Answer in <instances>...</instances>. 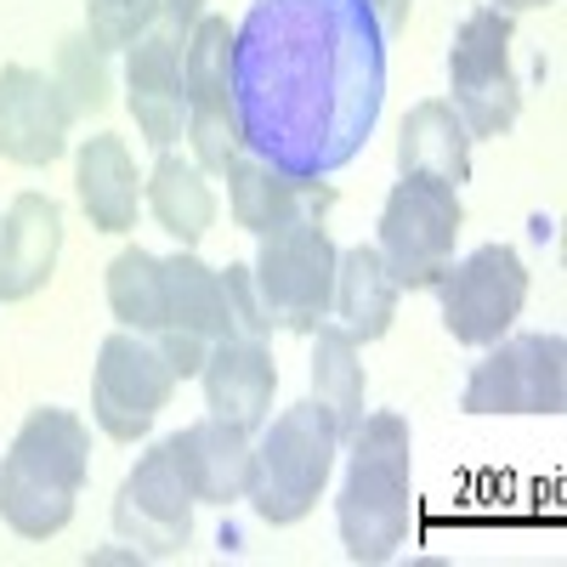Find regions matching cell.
<instances>
[{"label":"cell","mask_w":567,"mask_h":567,"mask_svg":"<svg viewBox=\"0 0 567 567\" xmlns=\"http://www.w3.org/2000/svg\"><path fill=\"white\" fill-rule=\"evenodd\" d=\"M205 409L239 432H261L267 425V409H272V392H278V363L267 352V341H250V336H227L210 347L205 369Z\"/></svg>","instance_id":"cell-17"},{"label":"cell","mask_w":567,"mask_h":567,"mask_svg":"<svg viewBox=\"0 0 567 567\" xmlns=\"http://www.w3.org/2000/svg\"><path fill=\"white\" fill-rule=\"evenodd\" d=\"M347 443L352 454H347V483L336 499V528L358 567H381L414 534V477H409L414 437L403 414L381 409V414H363Z\"/></svg>","instance_id":"cell-2"},{"label":"cell","mask_w":567,"mask_h":567,"mask_svg":"<svg viewBox=\"0 0 567 567\" xmlns=\"http://www.w3.org/2000/svg\"><path fill=\"white\" fill-rule=\"evenodd\" d=\"M227 336H233V312H227L221 272L205 267L194 250L165 256V329L154 336V347L165 352L171 374L176 381H194L210 347Z\"/></svg>","instance_id":"cell-13"},{"label":"cell","mask_w":567,"mask_h":567,"mask_svg":"<svg viewBox=\"0 0 567 567\" xmlns=\"http://www.w3.org/2000/svg\"><path fill=\"white\" fill-rule=\"evenodd\" d=\"M194 488H187L171 443H154L131 465V477L114 494V534L148 561L182 556L194 539Z\"/></svg>","instance_id":"cell-12"},{"label":"cell","mask_w":567,"mask_h":567,"mask_svg":"<svg viewBox=\"0 0 567 567\" xmlns=\"http://www.w3.org/2000/svg\"><path fill=\"white\" fill-rule=\"evenodd\" d=\"M363 7L374 12V23H381V34L392 40V34H403V29H409V7H414V0H363Z\"/></svg>","instance_id":"cell-29"},{"label":"cell","mask_w":567,"mask_h":567,"mask_svg":"<svg viewBox=\"0 0 567 567\" xmlns=\"http://www.w3.org/2000/svg\"><path fill=\"white\" fill-rule=\"evenodd\" d=\"M494 7L516 18V12H534V7H550V0H494Z\"/></svg>","instance_id":"cell-31"},{"label":"cell","mask_w":567,"mask_h":567,"mask_svg":"<svg viewBox=\"0 0 567 567\" xmlns=\"http://www.w3.org/2000/svg\"><path fill=\"white\" fill-rule=\"evenodd\" d=\"M465 414H561L567 409V341L556 336H499L483 363H471Z\"/></svg>","instance_id":"cell-9"},{"label":"cell","mask_w":567,"mask_h":567,"mask_svg":"<svg viewBox=\"0 0 567 567\" xmlns=\"http://www.w3.org/2000/svg\"><path fill=\"white\" fill-rule=\"evenodd\" d=\"M398 278L386 272L381 250L374 245H352L341 250L336 261V301H329V312L341 318V329L352 341H381L392 318H398Z\"/></svg>","instance_id":"cell-22"},{"label":"cell","mask_w":567,"mask_h":567,"mask_svg":"<svg viewBox=\"0 0 567 567\" xmlns=\"http://www.w3.org/2000/svg\"><path fill=\"white\" fill-rule=\"evenodd\" d=\"M221 290H227V312H233V336H250V341H267L272 336V323L261 312V296H256V278L245 261H233L221 272Z\"/></svg>","instance_id":"cell-28"},{"label":"cell","mask_w":567,"mask_h":567,"mask_svg":"<svg viewBox=\"0 0 567 567\" xmlns=\"http://www.w3.org/2000/svg\"><path fill=\"white\" fill-rule=\"evenodd\" d=\"M187 488H194L199 505H239L250 494V465H256V443L250 432H239V425H227L216 414L182 425L176 437H165Z\"/></svg>","instance_id":"cell-18"},{"label":"cell","mask_w":567,"mask_h":567,"mask_svg":"<svg viewBox=\"0 0 567 567\" xmlns=\"http://www.w3.org/2000/svg\"><path fill=\"white\" fill-rule=\"evenodd\" d=\"M159 18H165V23H176V29L187 34V29H194V23L205 18V0H159Z\"/></svg>","instance_id":"cell-30"},{"label":"cell","mask_w":567,"mask_h":567,"mask_svg":"<svg viewBox=\"0 0 567 567\" xmlns=\"http://www.w3.org/2000/svg\"><path fill=\"white\" fill-rule=\"evenodd\" d=\"M154 18H159V0H85V34L103 52H125L136 34H148Z\"/></svg>","instance_id":"cell-27"},{"label":"cell","mask_w":567,"mask_h":567,"mask_svg":"<svg viewBox=\"0 0 567 567\" xmlns=\"http://www.w3.org/2000/svg\"><path fill=\"white\" fill-rule=\"evenodd\" d=\"M336 261L341 250L329 239L323 216H290L284 227L261 233L250 278L267 323L284 329V336H312L329 318V301H336Z\"/></svg>","instance_id":"cell-5"},{"label":"cell","mask_w":567,"mask_h":567,"mask_svg":"<svg viewBox=\"0 0 567 567\" xmlns=\"http://www.w3.org/2000/svg\"><path fill=\"white\" fill-rule=\"evenodd\" d=\"M398 176H437L449 187L471 182V131L443 97L409 109L398 131Z\"/></svg>","instance_id":"cell-21"},{"label":"cell","mask_w":567,"mask_h":567,"mask_svg":"<svg viewBox=\"0 0 567 567\" xmlns=\"http://www.w3.org/2000/svg\"><path fill=\"white\" fill-rule=\"evenodd\" d=\"M58 250H63V205L29 187L0 216V301L40 296L58 272Z\"/></svg>","instance_id":"cell-16"},{"label":"cell","mask_w":567,"mask_h":567,"mask_svg":"<svg viewBox=\"0 0 567 567\" xmlns=\"http://www.w3.org/2000/svg\"><path fill=\"white\" fill-rule=\"evenodd\" d=\"M511 34H516V18L499 12V7H477L454 45H449V109L465 120L471 142L477 136H505L523 114V91H516V74H511Z\"/></svg>","instance_id":"cell-7"},{"label":"cell","mask_w":567,"mask_h":567,"mask_svg":"<svg viewBox=\"0 0 567 567\" xmlns=\"http://www.w3.org/2000/svg\"><path fill=\"white\" fill-rule=\"evenodd\" d=\"M74 194H80V210L91 216L97 233H131L136 227V210H142V176H136V159L125 148V136H85L80 154H74Z\"/></svg>","instance_id":"cell-20"},{"label":"cell","mask_w":567,"mask_h":567,"mask_svg":"<svg viewBox=\"0 0 567 567\" xmlns=\"http://www.w3.org/2000/svg\"><path fill=\"white\" fill-rule=\"evenodd\" d=\"M336 454H341V432H336V420H329V409L318 398H301L261 432L245 499L256 505L261 523L290 528L323 499Z\"/></svg>","instance_id":"cell-4"},{"label":"cell","mask_w":567,"mask_h":567,"mask_svg":"<svg viewBox=\"0 0 567 567\" xmlns=\"http://www.w3.org/2000/svg\"><path fill=\"white\" fill-rule=\"evenodd\" d=\"M109 307L120 318V329H136V336H159L165 329V256L154 250H120L109 261Z\"/></svg>","instance_id":"cell-25"},{"label":"cell","mask_w":567,"mask_h":567,"mask_svg":"<svg viewBox=\"0 0 567 567\" xmlns=\"http://www.w3.org/2000/svg\"><path fill=\"white\" fill-rule=\"evenodd\" d=\"M142 199H148L154 221L171 233L182 250H194L210 233V221H216V194H210L205 171L194 159H176V154H159L148 187H142Z\"/></svg>","instance_id":"cell-23"},{"label":"cell","mask_w":567,"mask_h":567,"mask_svg":"<svg viewBox=\"0 0 567 567\" xmlns=\"http://www.w3.org/2000/svg\"><path fill=\"white\" fill-rule=\"evenodd\" d=\"M182 97H187V148L205 176H221L233 165L239 142V103H233V23L205 12L187 29L182 45Z\"/></svg>","instance_id":"cell-8"},{"label":"cell","mask_w":567,"mask_h":567,"mask_svg":"<svg viewBox=\"0 0 567 567\" xmlns=\"http://www.w3.org/2000/svg\"><path fill=\"white\" fill-rule=\"evenodd\" d=\"M58 91H63V103L74 120H91V114H103L109 97H114V69H109V52L97 40H91L85 29L80 34H63L58 40Z\"/></svg>","instance_id":"cell-26"},{"label":"cell","mask_w":567,"mask_h":567,"mask_svg":"<svg viewBox=\"0 0 567 567\" xmlns=\"http://www.w3.org/2000/svg\"><path fill=\"white\" fill-rule=\"evenodd\" d=\"M69 125L74 114L63 103L58 80H45L29 63L0 69V159L29 165V171L52 165L69 148Z\"/></svg>","instance_id":"cell-15"},{"label":"cell","mask_w":567,"mask_h":567,"mask_svg":"<svg viewBox=\"0 0 567 567\" xmlns=\"http://www.w3.org/2000/svg\"><path fill=\"white\" fill-rule=\"evenodd\" d=\"M460 227H465L460 187L437 176H398V187L381 205V239H374L398 290H432L437 272L454 261Z\"/></svg>","instance_id":"cell-6"},{"label":"cell","mask_w":567,"mask_h":567,"mask_svg":"<svg viewBox=\"0 0 567 567\" xmlns=\"http://www.w3.org/2000/svg\"><path fill=\"white\" fill-rule=\"evenodd\" d=\"M432 290L443 301V329L460 347H494L528 301V267L511 245H483L465 261H449Z\"/></svg>","instance_id":"cell-10"},{"label":"cell","mask_w":567,"mask_h":567,"mask_svg":"<svg viewBox=\"0 0 567 567\" xmlns=\"http://www.w3.org/2000/svg\"><path fill=\"white\" fill-rule=\"evenodd\" d=\"M227 176V210L233 221H239L245 233H272L284 227L290 216H323L329 205H336V187L329 182H290L284 171H272L267 159L256 154H233V165L221 171Z\"/></svg>","instance_id":"cell-19"},{"label":"cell","mask_w":567,"mask_h":567,"mask_svg":"<svg viewBox=\"0 0 567 567\" xmlns=\"http://www.w3.org/2000/svg\"><path fill=\"white\" fill-rule=\"evenodd\" d=\"M91 471V432L69 409H29L0 460V516L23 539H52L74 523V499Z\"/></svg>","instance_id":"cell-3"},{"label":"cell","mask_w":567,"mask_h":567,"mask_svg":"<svg viewBox=\"0 0 567 567\" xmlns=\"http://www.w3.org/2000/svg\"><path fill=\"white\" fill-rule=\"evenodd\" d=\"M171 392H176V374H171L165 352L148 336H136V329H114V336L97 347L91 414H97L103 437H114V443L148 437V425L159 420Z\"/></svg>","instance_id":"cell-11"},{"label":"cell","mask_w":567,"mask_h":567,"mask_svg":"<svg viewBox=\"0 0 567 567\" xmlns=\"http://www.w3.org/2000/svg\"><path fill=\"white\" fill-rule=\"evenodd\" d=\"M386 97V34L363 0H250L233 23L245 154L290 182L358 159Z\"/></svg>","instance_id":"cell-1"},{"label":"cell","mask_w":567,"mask_h":567,"mask_svg":"<svg viewBox=\"0 0 567 567\" xmlns=\"http://www.w3.org/2000/svg\"><path fill=\"white\" fill-rule=\"evenodd\" d=\"M182 45L187 34L165 18L148 23V34H136L125 45V103L142 131V142L159 154H171V142L187 125V97H182Z\"/></svg>","instance_id":"cell-14"},{"label":"cell","mask_w":567,"mask_h":567,"mask_svg":"<svg viewBox=\"0 0 567 567\" xmlns=\"http://www.w3.org/2000/svg\"><path fill=\"white\" fill-rule=\"evenodd\" d=\"M312 398L329 409V420H336V432L347 443L363 420V363H358V341L329 318L312 329Z\"/></svg>","instance_id":"cell-24"}]
</instances>
